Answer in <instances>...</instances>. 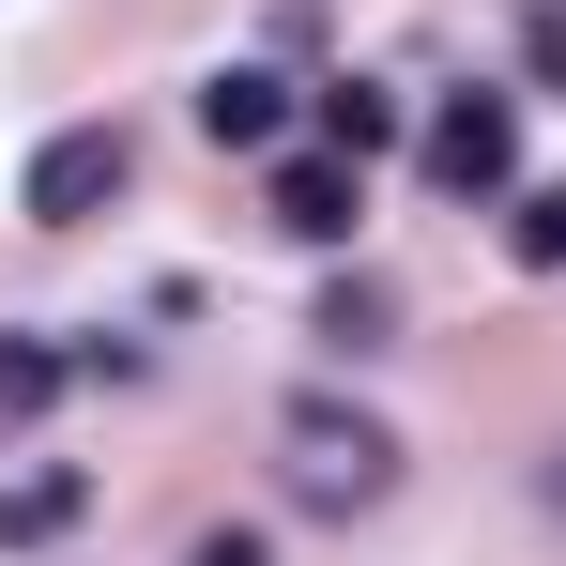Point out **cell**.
<instances>
[{
  "instance_id": "cell-9",
  "label": "cell",
  "mask_w": 566,
  "mask_h": 566,
  "mask_svg": "<svg viewBox=\"0 0 566 566\" xmlns=\"http://www.w3.org/2000/svg\"><path fill=\"white\" fill-rule=\"evenodd\" d=\"M306 337H337V353H382V337H398V291H382V276H337Z\"/></svg>"
},
{
  "instance_id": "cell-3",
  "label": "cell",
  "mask_w": 566,
  "mask_h": 566,
  "mask_svg": "<svg viewBox=\"0 0 566 566\" xmlns=\"http://www.w3.org/2000/svg\"><path fill=\"white\" fill-rule=\"evenodd\" d=\"M505 169H521V107L505 93H444L429 107V185L444 199H505Z\"/></svg>"
},
{
  "instance_id": "cell-7",
  "label": "cell",
  "mask_w": 566,
  "mask_h": 566,
  "mask_svg": "<svg viewBox=\"0 0 566 566\" xmlns=\"http://www.w3.org/2000/svg\"><path fill=\"white\" fill-rule=\"evenodd\" d=\"M322 154H353V169L398 154V93H382V77H337V93H322Z\"/></svg>"
},
{
  "instance_id": "cell-4",
  "label": "cell",
  "mask_w": 566,
  "mask_h": 566,
  "mask_svg": "<svg viewBox=\"0 0 566 566\" xmlns=\"http://www.w3.org/2000/svg\"><path fill=\"white\" fill-rule=\"evenodd\" d=\"M261 214H276L291 245H353L368 169H353V154H261Z\"/></svg>"
},
{
  "instance_id": "cell-12",
  "label": "cell",
  "mask_w": 566,
  "mask_h": 566,
  "mask_svg": "<svg viewBox=\"0 0 566 566\" xmlns=\"http://www.w3.org/2000/svg\"><path fill=\"white\" fill-rule=\"evenodd\" d=\"M552 505H566V444H552Z\"/></svg>"
},
{
  "instance_id": "cell-11",
  "label": "cell",
  "mask_w": 566,
  "mask_h": 566,
  "mask_svg": "<svg viewBox=\"0 0 566 566\" xmlns=\"http://www.w3.org/2000/svg\"><path fill=\"white\" fill-rule=\"evenodd\" d=\"M185 566H276V552H261V536H245V521H214V536H199Z\"/></svg>"
},
{
  "instance_id": "cell-1",
  "label": "cell",
  "mask_w": 566,
  "mask_h": 566,
  "mask_svg": "<svg viewBox=\"0 0 566 566\" xmlns=\"http://www.w3.org/2000/svg\"><path fill=\"white\" fill-rule=\"evenodd\" d=\"M276 474H291V505H382L398 490V429L353 413V398H291L276 413Z\"/></svg>"
},
{
  "instance_id": "cell-6",
  "label": "cell",
  "mask_w": 566,
  "mask_h": 566,
  "mask_svg": "<svg viewBox=\"0 0 566 566\" xmlns=\"http://www.w3.org/2000/svg\"><path fill=\"white\" fill-rule=\"evenodd\" d=\"M77 505H93V474H77V460L0 474V552H46V536H77Z\"/></svg>"
},
{
  "instance_id": "cell-5",
  "label": "cell",
  "mask_w": 566,
  "mask_h": 566,
  "mask_svg": "<svg viewBox=\"0 0 566 566\" xmlns=\"http://www.w3.org/2000/svg\"><path fill=\"white\" fill-rule=\"evenodd\" d=\"M199 138H214V154H291V77L214 62V77H199Z\"/></svg>"
},
{
  "instance_id": "cell-8",
  "label": "cell",
  "mask_w": 566,
  "mask_h": 566,
  "mask_svg": "<svg viewBox=\"0 0 566 566\" xmlns=\"http://www.w3.org/2000/svg\"><path fill=\"white\" fill-rule=\"evenodd\" d=\"M62 382H77V353H62V337H0V429H31Z\"/></svg>"
},
{
  "instance_id": "cell-10",
  "label": "cell",
  "mask_w": 566,
  "mask_h": 566,
  "mask_svg": "<svg viewBox=\"0 0 566 566\" xmlns=\"http://www.w3.org/2000/svg\"><path fill=\"white\" fill-rule=\"evenodd\" d=\"M505 245H521L536 276H566V185H536V199H521V214H505Z\"/></svg>"
},
{
  "instance_id": "cell-2",
  "label": "cell",
  "mask_w": 566,
  "mask_h": 566,
  "mask_svg": "<svg viewBox=\"0 0 566 566\" xmlns=\"http://www.w3.org/2000/svg\"><path fill=\"white\" fill-rule=\"evenodd\" d=\"M138 185V138H123V123H62V138H46V154H31V230H93L107 199Z\"/></svg>"
}]
</instances>
